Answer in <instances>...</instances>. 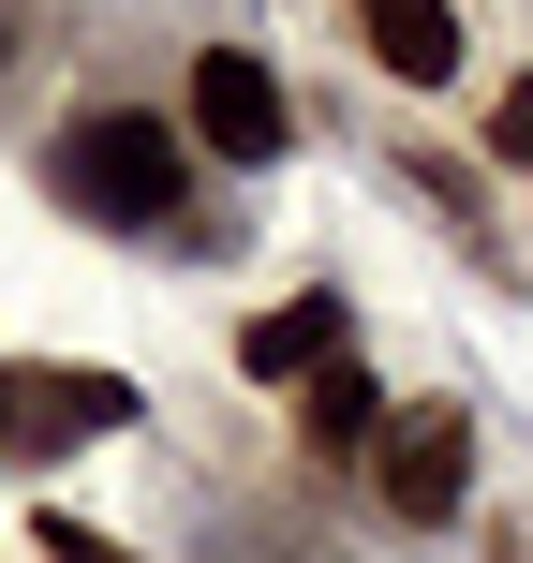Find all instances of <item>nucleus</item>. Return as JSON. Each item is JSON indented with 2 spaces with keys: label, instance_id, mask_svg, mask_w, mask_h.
<instances>
[{
  "label": "nucleus",
  "instance_id": "1",
  "mask_svg": "<svg viewBox=\"0 0 533 563\" xmlns=\"http://www.w3.org/2000/svg\"><path fill=\"white\" fill-rule=\"evenodd\" d=\"M45 194L104 238H178L193 223V119H148V104H75L45 148Z\"/></svg>",
  "mask_w": 533,
  "mask_h": 563
},
{
  "label": "nucleus",
  "instance_id": "2",
  "mask_svg": "<svg viewBox=\"0 0 533 563\" xmlns=\"http://www.w3.org/2000/svg\"><path fill=\"white\" fill-rule=\"evenodd\" d=\"M370 489H386L400 534H445L459 489H475V416H459V400H400V416H386V460H370Z\"/></svg>",
  "mask_w": 533,
  "mask_h": 563
},
{
  "label": "nucleus",
  "instance_id": "3",
  "mask_svg": "<svg viewBox=\"0 0 533 563\" xmlns=\"http://www.w3.org/2000/svg\"><path fill=\"white\" fill-rule=\"evenodd\" d=\"M281 148H297V104H281V75L253 45H208L193 59V164H281Z\"/></svg>",
  "mask_w": 533,
  "mask_h": 563
},
{
  "label": "nucleus",
  "instance_id": "4",
  "mask_svg": "<svg viewBox=\"0 0 533 563\" xmlns=\"http://www.w3.org/2000/svg\"><path fill=\"white\" fill-rule=\"evenodd\" d=\"M341 356H356V297H341V282H311V297H281V311L237 327V371H253V386H311V371H341Z\"/></svg>",
  "mask_w": 533,
  "mask_h": 563
},
{
  "label": "nucleus",
  "instance_id": "5",
  "mask_svg": "<svg viewBox=\"0 0 533 563\" xmlns=\"http://www.w3.org/2000/svg\"><path fill=\"white\" fill-rule=\"evenodd\" d=\"M297 445H311V460H341V475H356V460H386V386H370L356 356L311 371V386H297Z\"/></svg>",
  "mask_w": 533,
  "mask_h": 563
},
{
  "label": "nucleus",
  "instance_id": "6",
  "mask_svg": "<svg viewBox=\"0 0 533 563\" xmlns=\"http://www.w3.org/2000/svg\"><path fill=\"white\" fill-rule=\"evenodd\" d=\"M356 45L386 59L400 89H445L459 75V0H356Z\"/></svg>",
  "mask_w": 533,
  "mask_h": 563
},
{
  "label": "nucleus",
  "instance_id": "7",
  "mask_svg": "<svg viewBox=\"0 0 533 563\" xmlns=\"http://www.w3.org/2000/svg\"><path fill=\"white\" fill-rule=\"evenodd\" d=\"M89 430H134V386H119V371H45L0 445H89Z\"/></svg>",
  "mask_w": 533,
  "mask_h": 563
},
{
  "label": "nucleus",
  "instance_id": "8",
  "mask_svg": "<svg viewBox=\"0 0 533 563\" xmlns=\"http://www.w3.org/2000/svg\"><path fill=\"white\" fill-rule=\"evenodd\" d=\"M30 549H45V563H148V549H119V534H89L75 505H45V519H30Z\"/></svg>",
  "mask_w": 533,
  "mask_h": 563
},
{
  "label": "nucleus",
  "instance_id": "9",
  "mask_svg": "<svg viewBox=\"0 0 533 563\" xmlns=\"http://www.w3.org/2000/svg\"><path fill=\"white\" fill-rule=\"evenodd\" d=\"M489 148H504V164H519V178H533V75H519V89H504V104H489Z\"/></svg>",
  "mask_w": 533,
  "mask_h": 563
},
{
  "label": "nucleus",
  "instance_id": "10",
  "mask_svg": "<svg viewBox=\"0 0 533 563\" xmlns=\"http://www.w3.org/2000/svg\"><path fill=\"white\" fill-rule=\"evenodd\" d=\"M0 75H15V0H0Z\"/></svg>",
  "mask_w": 533,
  "mask_h": 563
},
{
  "label": "nucleus",
  "instance_id": "11",
  "mask_svg": "<svg viewBox=\"0 0 533 563\" xmlns=\"http://www.w3.org/2000/svg\"><path fill=\"white\" fill-rule=\"evenodd\" d=\"M0 400H15V386H0ZM0 430H15V416H0Z\"/></svg>",
  "mask_w": 533,
  "mask_h": 563
}]
</instances>
